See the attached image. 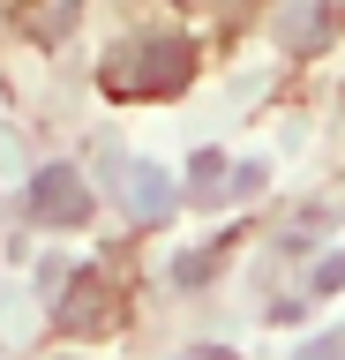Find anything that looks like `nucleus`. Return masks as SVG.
<instances>
[{"label":"nucleus","mask_w":345,"mask_h":360,"mask_svg":"<svg viewBox=\"0 0 345 360\" xmlns=\"http://www.w3.org/2000/svg\"><path fill=\"white\" fill-rule=\"evenodd\" d=\"M195 75V45L188 38H136L105 60V98H173Z\"/></svg>","instance_id":"1"},{"label":"nucleus","mask_w":345,"mask_h":360,"mask_svg":"<svg viewBox=\"0 0 345 360\" xmlns=\"http://www.w3.org/2000/svg\"><path fill=\"white\" fill-rule=\"evenodd\" d=\"M113 323H120V308H113L105 270H75V278H68V300L53 308V330H60V338H105Z\"/></svg>","instance_id":"2"},{"label":"nucleus","mask_w":345,"mask_h":360,"mask_svg":"<svg viewBox=\"0 0 345 360\" xmlns=\"http://www.w3.org/2000/svg\"><path fill=\"white\" fill-rule=\"evenodd\" d=\"M338 30H345V8H338V0H285V15H278L285 60H315Z\"/></svg>","instance_id":"3"},{"label":"nucleus","mask_w":345,"mask_h":360,"mask_svg":"<svg viewBox=\"0 0 345 360\" xmlns=\"http://www.w3.org/2000/svg\"><path fill=\"white\" fill-rule=\"evenodd\" d=\"M30 210L46 225H91V188L75 165H46V173L30 180Z\"/></svg>","instance_id":"4"},{"label":"nucleus","mask_w":345,"mask_h":360,"mask_svg":"<svg viewBox=\"0 0 345 360\" xmlns=\"http://www.w3.org/2000/svg\"><path fill=\"white\" fill-rule=\"evenodd\" d=\"M188 173H195V188H188L195 202H226V195H255V188H263V165H233V173H226L218 150H203Z\"/></svg>","instance_id":"5"},{"label":"nucleus","mask_w":345,"mask_h":360,"mask_svg":"<svg viewBox=\"0 0 345 360\" xmlns=\"http://www.w3.org/2000/svg\"><path fill=\"white\" fill-rule=\"evenodd\" d=\"M120 195H128V210H136L143 225H158V218H173V202H181V188H173V180H165L158 165H136Z\"/></svg>","instance_id":"6"},{"label":"nucleus","mask_w":345,"mask_h":360,"mask_svg":"<svg viewBox=\"0 0 345 360\" xmlns=\"http://www.w3.org/2000/svg\"><path fill=\"white\" fill-rule=\"evenodd\" d=\"M218 255H226V240H218V248H203V255H181V263H173V278H181V285H203L210 270H218Z\"/></svg>","instance_id":"7"},{"label":"nucleus","mask_w":345,"mask_h":360,"mask_svg":"<svg viewBox=\"0 0 345 360\" xmlns=\"http://www.w3.org/2000/svg\"><path fill=\"white\" fill-rule=\"evenodd\" d=\"M345 285V255H330V263H315V292H338Z\"/></svg>","instance_id":"8"},{"label":"nucleus","mask_w":345,"mask_h":360,"mask_svg":"<svg viewBox=\"0 0 345 360\" xmlns=\"http://www.w3.org/2000/svg\"><path fill=\"white\" fill-rule=\"evenodd\" d=\"M308 360H345V330H330L323 345H308Z\"/></svg>","instance_id":"9"},{"label":"nucleus","mask_w":345,"mask_h":360,"mask_svg":"<svg viewBox=\"0 0 345 360\" xmlns=\"http://www.w3.org/2000/svg\"><path fill=\"white\" fill-rule=\"evenodd\" d=\"M188 360H240V353H233V345H195Z\"/></svg>","instance_id":"10"}]
</instances>
